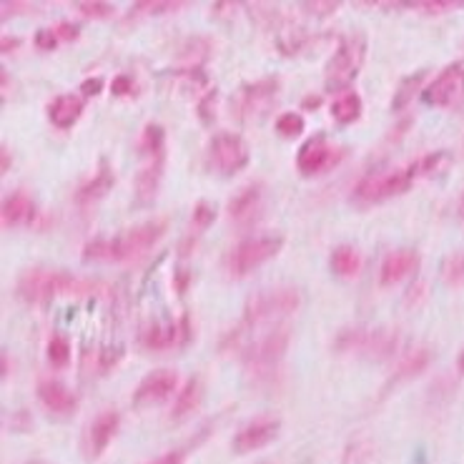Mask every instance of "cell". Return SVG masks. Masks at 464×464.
<instances>
[{"instance_id":"obj_23","label":"cell","mask_w":464,"mask_h":464,"mask_svg":"<svg viewBox=\"0 0 464 464\" xmlns=\"http://www.w3.org/2000/svg\"><path fill=\"white\" fill-rule=\"evenodd\" d=\"M332 271L342 279H354L362 271V254L354 246H339L332 254Z\"/></svg>"},{"instance_id":"obj_7","label":"cell","mask_w":464,"mask_h":464,"mask_svg":"<svg viewBox=\"0 0 464 464\" xmlns=\"http://www.w3.org/2000/svg\"><path fill=\"white\" fill-rule=\"evenodd\" d=\"M281 238L276 237H261L248 238L244 244H238L231 254H228L227 266L234 276H246L251 271H256L264 261L274 259L281 251Z\"/></svg>"},{"instance_id":"obj_37","label":"cell","mask_w":464,"mask_h":464,"mask_svg":"<svg viewBox=\"0 0 464 464\" xmlns=\"http://www.w3.org/2000/svg\"><path fill=\"white\" fill-rule=\"evenodd\" d=\"M139 88H136V81L130 76H116L113 83H111V93L113 96H133Z\"/></svg>"},{"instance_id":"obj_17","label":"cell","mask_w":464,"mask_h":464,"mask_svg":"<svg viewBox=\"0 0 464 464\" xmlns=\"http://www.w3.org/2000/svg\"><path fill=\"white\" fill-rule=\"evenodd\" d=\"M119 424L121 420L116 411H103V414H98L96 420L91 421V430H88V452H91V457H98V454L106 452L111 440L119 432Z\"/></svg>"},{"instance_id":"obj_16","label":"cell","mask_w":464,"mask_h":464,"mask_svg":"<svg viewBox=\"0 0 464 464\" xmlns=\"http://www.w3.org/2000/svg\"><path fill=\"white\" fill-rule=\"evenodd\" d=\"M38 400L45 410L53 411V414H73L78 404L76 394L55 379H45L38 384Z\"/></svg>"},{"instance_id":"obj_12","label":"cell","mask_w":464,"mask_h":464,"mask_svg":"<svg viewBox=\"0 0 464 464\" xmlns=\"http://www.w3.org/2000/svg\"><path fill=\"white\" fill-rule=\"evenodd\" d=\"M176 384H179V374L173 369H156V372L140 379V384L133 392V404L136 407L161 404L171 397Z\"/></svg>"},{"instance_id":"obj_35","label":"cell","mask_w":464,"mask_h":464,"mask_svg":"<svg viewBox=\"0 0 464 464\" xmlns=\"http://www.w3.org/2000/svg\"><path fill=\"white\" fill-rule=\"evenodd\" d=\"M76 5L86 18H109L111 13H113V5L111 3H101V0H88V3H76Z\"/></svg>"},{"instance_id":"obj_8","label":"cell","mask_w":464,"mask_h":464,"mask_svg":"<svg viewBox=\"0 0 464 464\" xmlns=\"http://www.w3.org/2000/svg\"><path fill=\"white\" fill-rule=\"evenodd\" d=\"M208 163L211 169L221 176H234L244 171L248 163V146L246 140L237 133H217L208 143Z\"/></svg>"},{"instance_id":"obj_11","label":"cell","mask_w":464,"mask_h":464,"mask_svg":"<svg viewBox=\"0 0 464 464\" xmlns=\"http://www.w3.org/2000/svg\"><path fill=\"white\" fill-rule=\"evenodd\" d=\"M464 93V61H457V63L447 65L440 76L434 78L430 86L424 88L421 98L430 103V106H437V109H444V106H452L457 98Z\"/></svg>"},{"instance_id":"obj_25","label":"cell","mask_w":464,"mask_h":464,"mask_svg":"<svg viewBox=\"0 0 464 464\" xmlns=\"http://www.w3.org/2000/svg\"><path fill=\"white\" fill-rule=\"evenodd\" d=\"M163 173V159H153L143 171L139 173V181H136V194L139 201H151L156 191H159V181H161Z\"/></svg>"},{"instance_id":"obj_14","label":"cell","mask_w":464,"mask_h":464,"mask_svg":"<svg viewBox=\"0 0 464 464\" xmlns=\"http://www.w3.org/2000/svg\"><path fill=\"white\" fill-rule=\"evenodd\" d=\"M286 346H289V329L276 326L264 339L248 344V349L244 352V359H246L248 364H254V367H269V364L279 362L281 356H284Z\"/></svg>"},{"instance_id":"obj_22","label":"cell","mask_w":464,"mask_h":464,"mask_svg":"<svg viewBox=\"0 0 464 464\" xmlns=\"http://www.w3.org/2000/svg\"><path fill=\"white\" fill-rule=\"evenodd\" d=\"M201 401H204V384H201L198 377H191L186 382V387L179 392V400H176L171 410V420L186 421L188 417H194L198 407H201Z\"/></svg>"},{"instance_id":"obj_13","label":"cell","mask_w":464,"mask_h":464,"mask_svg":"<svg viewBox=\"0 0 464 464\" xmlns=\"http://www.w3.org/2000/svg\"><path fill=\"white\" fill-rule=\"evenodd\" d=\"M279 420H271V417H259V420L248 421L246 427L238 430V434L234 437V452H256L261 447H266V444L274 442V440L279 437Z\"/></svg>"},{"instance_id":"obj_36","label":"cell","mask_w":464,"mask_h":464,"mask_svg":"<svg viewBox=\"0 0 464 464\" xmlns=\"http://www.w3.org/2000/svg\"><path fill=\"white\" fill-rule=\"evenodd\" d=\"M186 3H179V0H146V3H136V8L140 13H171L179 11Z\"/></svg>"},{"instance_id":"obj_5","label":"cell","mask_w":464,"mask_h":464,"mask_svg":"<svg viewBox=\"0 0 464 464\" xmlns=\"http://www.w3.org/2000/svg\"><path fill=\"white\" fill-rule=\"evenodd\" d=\"M364 55H367V44L364 38H346L344 44L336 48V53L332 55V61L326 63V88L329 91H339L346 88L359 73V68L364 63Z\"/></svg>"},{"instance_id":"obj_43","label":"cell","mask_w":464,"mask_h":464,"mask_svg":"<svg viewBox=\"0 0 464 464\" xmlns=\"http://www.w3.org/2000/svg\"><path fill=\"white\" fill-rule=\"evenodd\" d=\"M0 169H3V173L11 169V151H8L5 146L0 149Z\"/></svg>"},{"instance_id":"obj_2","label":"cell","mask_w":464,"mask_h":464,"mask_svg":"<svg viewBox=\"0 0 464 464\" xmlns=\"http://www.w3.org/2000/svg\"><path fill=\"white\" fill-rule=\"evenodd\" d=\"M302 304V294L294 286H274L269 292H261L251 296L244 309V319L246 324H264V322H274L281 316H289L299 309Z\"/></svg>"},{"instance_id":"obj_46","label":"cell","mask_w":464,"mask_h":464,"mask_svg":"<svg viewBox=\"0 0 464 464\" xmlns=\"http://www.w3.org/2000/svg\"><path fill=\"white\" fill-rule=\"evenodd\" d=\"M457 367H459V372H462V374H464V352H462V354H459V359H457Z\"/></svg>"},{"instance_id":"obj_32","label":"cell","mask_w":464,"mask_h":464,"mask_svg":"<svg viewBox=\"0 0 464 464\" xmlns=\"http://www.w3.org/2000/svg\"><path fill=\"white\" fill-rule=\"evenodd\" d=\"M442 279L450 286H462L464 284V254H454L442 264Z\"/></svg>"},{"instance_id":"obj_10","label":"cell","mask_w":464,"mask_h":464,"mask_svg":"<svg viewBox=\"0 0 464 464\" xmlns=\"http://www.w3.org/2000/svg\"><path fill=\"white\" fill-rule=\"evenodd\" d=\"M276 91H279L276 78H264V81L238 88V93L234 96V116H237V121L254 119L256 113H261L269 106L271 98L276 96Z\"/></svg>"},{"instance_id":"obj_34","label":"cell","mask_w":464,"mask_h":464,"mask_svg":"<svg viewBox=\"0 0 464 464\" xmlns=\"http://www.w3.org/2000/svg\"><path fill=\"white\" fill-rule=\"evenodd\" d=\"M217 221V208L211 204H206V201H201V204H196L194 208V218H191V224H194L198 231H204V228H208L211 224Z\"/></svg>"},{"instance_id":"obj_6","label":"cell","mask_w":464,"mask_h":464,"mask_svg":"<svg viewBox=\"0 0 464 464\" xmlns=\"http://www.w3.org/2000/svg\"><path fill=\"white\" fill-rule=\"evenodd\" d=\"M169 221L166 218H153L146 224L123 231L121 237L111 238L113 241V261H133L139 259L140 254H146L149 248L159 244V238L166 234Z\"/></svg>"},{"instance_id":"obj_38","label":"cell","mask_w":464,"mask_h":464,"mask_svg":"<svg viewBox=\"0 0 464 464\" xmlns=\"http://www.w3.org/2000/svg\"><path fill=\"white\" fill-rule=\"evenodd\" d=\"M58 44H61V41H58L55 31H38V33H35V45H38L41 51H53Z\"/></svg>"},{"instance_id":"obj_45","label":"cell","mask_w":464,"mask_h":464,"mask_svg":"<svg viewBox=\"0 0 464 464\" xmlns=\"http://www.w3.org/2000/svg\"><path fill=\"white\" fill-rule=\"evenodd\" d=\"M457 211H459V218L464 221V194L459 196V206H457Z\"/></svg>"},{"instance_id":"obj_1","label":"cell","mask_w":464,"mask_h":464,"mask_svg":"<svg viewBox=\"0 0 464 464\" xmlns=\"http://www.w3.org/2000/svg\"><path fill=\"white\" fill-rule=\"evenodd\" d=\"M78 289V281L58 269H28L18 281V296L28 304H48L58 294H71Z\"/></svg>"},{"instance_id":"obj_26","label":"cell","mask_w":464,"mask_h":464,"mask_svg":"<svg viewBox=\"0 0 464 464\" xmlns=\"http://www.w3.org/2000/svg\"><path fill=\"white\" fill-rule=\"evenodd\" d=\"M432 362V354L427 349H414L404 362H401L397 372H394V382H404V379H414L420 377L424 369L430 367Z\"/></svg>"},{"instance_id":"obj_3","label":"cell","mask_w":464,"mask_h":464,"mask_svg":"<svg viewBox=\"0 0 464 464\" xmlns=\"http://www.w3.org/2000/svg\"><path fill=\"white\" fill-rule=\"evenodd\" d=\"M417 173H420L417 163H411L410 169H401V171L369 176L364 181H359V186L354 188V201H359V204H379V201L394 198V196L410 191Z\"/></svg>"},{"instance_id":"obj_18","label":"cell","mask_w":464,"mask_h":464,"mask_svg":"<svg viewBox=\"0 0 464 464\" xmlns=\"http://www.w3.org/2000/svg\"><path fill=\"white\" fill-rule=\"evenodd\" d=\"M83 109H86V101L83 98L76 96V93H65V96H58L51 101L48 119H51L55 129H71L83 116Z\"/></svg>"},{"instance_id":"obj_21","label":"cell","mask_w":464,"mask_h":464,"mask_svg":"<svg viewBox=\"0 0 464 464\" xmlns=\"http://www.w3.org/2000/svg\"><path fill=\"white\" fill-rule=\"evenodd\" d=\"M261 204H264V198H261V188L259 184H254L231 198V204H228V214H231V218H234L237 224H251V221L261 214Z\"/></svg>"},{"instance_id":"obj_29","label":"cell","mask_w":464,"mask_h":464,"mask_svg":"<svg viewBox=\"0 0 464 464\" xmlns=\"http://www.w3.org/2000/svg\"><path fill=\"white\" fill-rule=\"evenodd\" d=\"M304 119L299 113H294V111H286V113H281L279 119H276V133H279L281 139H299L304 133Z\"/></svg>"},{"instance_id":"obj_40","label":"cell","mask_w":464,"mask_h":464,"mask_svg":"<svg viewBox=\"0 0 464 464\" xmlns=\"http://www.w3.org/2000/svg\"><path fill=\"white\" fill-rule=\"evenodd\" d=\"M186 454L181 452V450H176V452H169L163 454V457H159V459H153L151 464H184Z\"/></svg>"},{"instance_id":"obj_9","label":"cell","mask_w":464,"mask_h":464,"mask_svg":"<svg viewBox=\"0 0 464 464\" xmlns=\"http://www.w3.org/2000/svg\"><path fill=\"white\" fill-rule=\"evenodd\" d=\"M344 156L346 151L342 146L329 143L324 136H314L304 143L302 151L296 153V166L304 176H316V173H324L339 166L344 161Z\"/></svg>"},{"instance_id":"obj_24","label":"cell","mask_w":464,"mask_h":464,"mask_svg":"<svg viewBox=\"0 0 464 464\" xmlns=\"http://www.w3.org/2000/svg\"><path fill=\"white\" fill-rule=\"evenodd\" d=\"M332 116H334L336 123H342V126H349V123L359 121V116H362V98L356 96L354 91L342 93V96L332 103Z\"/></svg>"},{"instance_id":"obj_27","label":"cell","mask_w":464,"mask_h":464,"mask_svg":"<svg viewBox=\"0 0 464 464\" xmlns=\"http://www.w3.org/2000/svg\"><path fill=\"white\" fill-rule=\"evenodd\" d=\"M140 342L149 346V349H153V352H161V349H166V346H171L173 342H176V329L166 324L146 326Z\"/></svg>"},{"instance_id":"obj_44","label":"cell","mask_w":464,"mask_h":464,"mask_svg":"<svg viewBox=\"0 0 464 464\" xmlns=\"http://www.w3.org/2000/svg\"><path fill=\"white\" fill-rule=\"evenodd\" d=\"M421 296H424V284H414V286H411V292H410V296H407V302H417V299H421Z\"/></svg>"},{"instance_id":"obj_31","label":"cell","mask_w":464,"mask_h":464,"mask_svg":"<svg viewBox=\"0 0 464 464\" xmlns=\"http://www.w3.org/2000/svg\"><path fill=\"white\" fill-rule=\"evenodd\" d=\"M424 83V71H420V73H414V76L404 78L400 83V91H397V96H394V101H392V109L400 111L404 109L407 103L411 101V96H414V91Z\"/></svg>"},{"instance_id":"obj_19","label":"cell","mask_w":464,"mask_h":464,"mask_svg":"<svg viewBox=\"0 0 464 464\" xmlns=\"http://www.w3.org/2000/svg\"><path fill=\"white\" fill-rule=\"evenodd\" d=\"M33 217H35V206H33V198L28 194L15 191L8 198H3V208H0L3 227L15 228L23 227V224H31Z\"/></svg>"},{"instance_id":"obj_39","label":"cell","mask_w":464,"mask_h":464,"mask_svg":"<svg viewBox=\"0 0 464 464\" xmlns=\"http://www.w3.org/2000/svg\"><path fill=\"white\" fill-rule=\"evenodd\" d=\"M55 35H58V41H65V44H71V41H76L78 38V25H73V23H58L53 28Z\"/></svg>"},{"instance_id":"obj_30","label":"cell","mask_w":464,"mask_h":464,"mask_svg":"<svg viewBox=\"0 0 464 464\" xmlns=\"http://www.w3.org/2000/svg\"><path fill=\"white\" fill-rule=\"evenodd\" d=\"M48 362L53 364V367H65L68 362H71V344H68V339L61 334L51 336V342H48Z\"/></svg>"},{"instance_id":"obj_4","label":"cell","mask_w":464,"mask_h":464,"mask_svg":"<svg viewBox=\"0 0 464 464\" xmlns=\"http://www.w3.org/2000/svg\"><path fill=\"white\" fill-rule=\"evenodd\" d=\"M400 346V336L384 329H346L336 339L339 352H356L372 359H389Z\"/></svg>"},{"instance_id":"obj_41","label":"cell","mask_w":464,"mask_h":464,"mask_svg":"<svg viewBox=\"0 0 464 464\" xmlns=\"http://www.w3.org/2000/svg\"><path fill=\"white\" fill-rule=\"evenodd\" d=\"M101 88H103V83H101L98 78H91V81L83 83V93H86V96H96V93H101Z\"/></svg>"},{"instance_id":"obj_33","label":"cell","mask_w":464,"mask_h":464,"mask_svg":"<svg viewBox=\"0 0 464 464\" xmlns=\"http://www.w3.org/2000/svg\"><path fill=\"white\" fill-rule=\"evenodd\" d=\"M81 256H83V261H113V241L93 238L91 244H86Z\"/></svg>"},{"instance_id":"obj_42","label":"cell","mask_w":464,"mask_h":464,"mask_svg":"<svg viewBox=\"0 0 464 464\" xmlns=\"http://www.w3.org/2000/svg\"><path fill=\"white\" fill-rule=\"evenodd\" d=\"M18 44H21L18 38H11V35H5V38L0 41V48H3V53H8V51H15V48H18Z\"/></svg>"},{"instance_id":"obj_20","label":"cell","mask_w":464,"mask_h":464,"mask_svg":"<svg viewBox=\"0 0 464 464\" xmlns=\"http://www.w3.org/2000/svg\"><path fill=\"white\" fill-rule=\"evenodd\" d=\"M113 181H116V176H113V171H111L109 163H101V169L93 173V179H88L86 184L78 188L76 204L78 206L98 204L101 198H106V196H109V191L113 188Z\"/></svg>"},{"instance_id":"obj_28","label":"cell","mask_w":464,"mask_h":464,"mask_svg":"<svg viewBox=\"0 0 464 464\" xmlns=\"http://www.w3.org/2000/svg\"><path fill=\"white\" fill-rule=\"evenodd\" d=\"M140 140H143V149L151 153L153 159H166V133L159 123H149Z\"/></svg>"},{"instance_id":"obj_15","label":"cell","mask_w":464,"mask_h":464,"mask_svg":"<svg viewBox=\"0 0 464 464\" xmlns=\"http://www.w3.org/2000/svg\"><path fill=\"white\" fill-rule=\"evenodd\" d=\"M420 266V254L411 251V248H400L394 254H389L384 264H382V271H379V284L382 286H394L400 284L407 276H411Z\"/></svg>"},{"instance_id":"obj_47","label":"cell","mask_w":464,"mask_h":464,"mask_svg":"<svg viewBox=\"0 0 464 464\" xmlns=\"http://www.w3.org/2000/svg\"><path fill=\"white\" fill-rule=\"evenodd\" d=\"M261 464H269V462H261Z\"/></svg>"}]
</instances>
